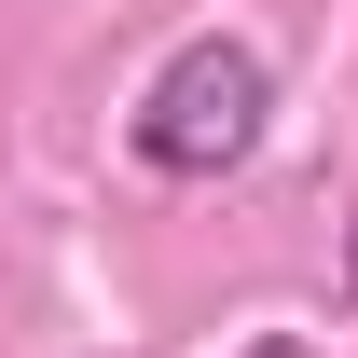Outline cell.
I'll list each match as a JSON object with an SVG mask.
<instances>
[{
  "label": "cell",
  "instance_id": "6da1fadb",
  "mask_svg": "<svg viewBox=\"0 0 358 358\" xmlns=\"http://www.w3.org/2000/svg\"><path fill=\"white\" fill-rule=\"evenodd\" d=\"M124 138H138V166H152V179H234V166L275 138V69H262V42L193 28V42L138 83Z\"/></svg>",
  "mask_w": 358,
  "mask_h": 358
},
{
  "label": "cell",
  "instance_id": "7a4b0ae2",
  "mask_svg": "<svg viewBox=\"0 0 358 358\" xmlns=\"http://www.w3.org/2000/svg\"><path fill=\"white\" fill-rule=\"evenodd\" d=\"M345 317H358V221H345Z\"/></svg>",
  "mask_w": 358,
  "mask_h": 358
},
{
  "label": "cell",
  "instance_id": "3957f363",
  "mask_svg": "<svg viewBox=\"0 0 358 358\" xmlns=\"http://www.w3.org/2000/svg\"><path fill=\"white\" fill-rule=\"evenodd\" d=\"M248 358H303V345H289V331H262V345H248Z\"/></svg>",
  "mask_w": 358,
  "mask_h": 358
}]
</instances>
